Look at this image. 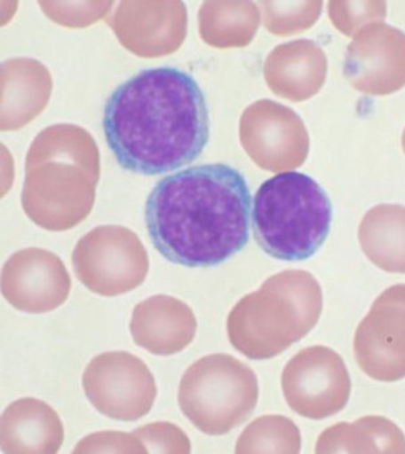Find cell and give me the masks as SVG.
<instances>
[{
	"instance_id": "obj_1",
	"label": "cell",
	"mask_w": 405,
	"mask_h": 454,
	"mask_svg": "<svg viewBox=\"0 0 405 454\" xmlns=\"http://www.w3.org/2000/svg\"><path fill=\"white\" fill-rule=\"evenodd\" d=\"M103 131L124 170L169 173L194 162L209 144L206 98L196 80L179 67L144 69L106 101Z\"/></svg>"
},
{
	"instance_id": "obj_2",
	"label": "cell",
	"mask_w": 405,
	"mask_h": 454,
	"mask_svg": "<svg viewBox=\"0 0 405 454\" xmlns=\"http://www.w3.org/2000/svg\"><path fill=\"white\" fill-rule=\"evenodd\" d=\"M251 196L226 163L192 166L163 177L147 197L145 220L155 250L172 263L214 267L245 248Z\"/></svg>"
},
{
	"instance_id": "obj_3",
	"label": "cell",
	"mask_w": 405,
	"mask_h": 454,
	"mask_svg": "<svg viewBox=\"0 0 405 454\" xmlns=\"http://www.w3.org/2000/svg\"><path fill=\"white\" fill-rule=\"evenodd\" d=\"M322 310L323 293L316 278L285 270L234 306L226 325L228 341L249 359H274L315 328Z\"/></svg>"
},
{
	"instance_id": "obj_4",
	"label": "cell",
	"mask_w": 405,
	"mask_h": 454,
	"mask_svg": "<svg viewBox=\"0 0 405 454\" xmlns=\"http://www.w3.org/2000/svg\"><path fill=\"white\" fill-rule=\"evenodd\" d=\"M251 220L254 239L270 258L307 261L329 236L331 201L307 174L285 171L259 186Z\"/></svg>"
},
{
	"instance_id": "obj_5",
	"label": "cell",
	"mask_w": 405,
	"mask_h": 454,
	"mask_svg": "<svg viewBox=\"0 0 405 454\" xmlns=\"http://www.w3.org/2000/svg\"><path fill=\"white\" fill-rule=\"evenodd\" d=\"M258 395V379L248 364L231 355L214 354L184 372L179 406L197 430L217 437L242 425Z\"/></svg>"
},
{
	"instance_id": "obj_6",
	"label": "cell",
	"mask_w": 405,
	"mask_h": 454,
	"mask_svg": "<svg viewBox=\"0 0 405 454\" xmlns=\"http://www.w3.org/2000/svg\"><path fill=\"white\" fill-rule=\"evenodd\" d=\"M75 274L90 292L118 297L141 286L149 255L137 233L122 225H100L85 233L72 254Z\"/></svg>"
},
{
	"instance_id": "obj_7",
	"label": "cell",
	"mask_w": 405,
	"mask_h": 454,
	"mask_svg": "<svg viewBox=\"0 0 405 454\" xmlns=\"http://www.w3.org/2000/svg\"><path fill=\"white\" fill-rule=\"evenodd\" d=\"M96 185L90 174L75 163H38L26 168L20 196L23 212L43 230H72L92 212Z\"/></svg>"
},
{
	"instance_id": "obj_8",
	"label": "cell",
	"mask_w": 405,
	"mask_h": 454,
	"mask_svg": "<svg viewBox=\"0 0 405 454\" xmlns=\"http://www.w3.org/2000/svg\"><path fill=\"white\" fill-rule=\"evenodd\" d=\"M282 388L290 410L321 421L342 411L352 395V379L341 355L324 345L301 349L285 365Z\"/></svg>"
},
{
	"instance_id": "obj_9",
	"label": "cell",
	"mask_w": 405,
	"mask_h": 454,
	"mask_svg": "<svg viewBox=\"0 0 405 454\" xmlns=\"http://www.w3.org/2000/svg\"><path fill=\"white\" fill-rule=\"evenodd\" d=\"M82 381L96 411L115 421H139L149 414L157 398L155 376L130 352H105L93 357Z\"/></svg>"
},
{
	"instance_id": "obj_10",
	"label": "cell",
	"mask_w": 405,
	"mask_h": 454,
	"mask_svg": "<svg viewBox=\"0 0 405 454\" xmlns=\"http://www.w3.org/2000/svg\"><path fill=\"white\" fill-rule=\"evenodd\" d=\"M240 141L250 160L272 173L301 168L310 153V135L300 116L267 98L243 111Z\"/></svg>"
},
{
	"instance_id": "obj_11",
	"label": "cell",
	"mask_w": 405,
	"mask_h": 454,
	"mask_svg": "<svg viewBox=\"0 0 405 454\" xmlns=\"http://www.w3.org/2000/svg\"><path fill=\"white\" fill-rule=\"evenodd\" d=\"M358 367L373 380L405 378V285L381 293L354 334Z\"/></svg>"
},
{
	"instance_id": "obj_12",
	"label": "cell",
	"mask_w": 405,
	"mask_h": 454,
	"mask_svg": "<svg viewBox=\"0 0 405 454\" xmlns=\"http://www.w3.org/2000/svg\"><path fill=\"white\" fill-rule=\"evenodd\" d=\"M344 74L366 95H392L404 88L405 33L384 22L363 27L347 46Z\"/></svg>"
},
{
	"instance_id": "obj_13",
	"label": "cell",
	"mask_w": 405,
	"mask_h": 454,
	"mask_svg": "<svg viewBox=\"0 0 405 454\" xmlns=\"http://www.w3.org/2000/svg\"><path fill=\"white\" fill-rule=\"evenodd\" d=\"M121 45L142 59L175 53L188 31L183 2H121L108 20Z\"/></svg>"
},
{
	"instance_id": "obj_14",
	"label": "cell",
	"mask_w": 405,
	"mask_h": 454,
	"mask_svg": "<svg viewBox=\"0 0 405 454\" xmlns=\"http://www.w3.org/2000/svg\"><path fill=\"white\" fill-rule=\"evenodd\" d=\"M71 287V275L64 262L43 248L12 254L2 271V294L23 313L56 310L69 297Z\"/></svg>"
},
{
	"instance_id": "obj_15",
	"label": "cell",
	"mask_w": 405,
	"mask_h": 454,
	"mask_svg": "<svg viewBox=\"0 0 405 454\" xmlns=\"http://www.w3.org/2000/svg\"><path fill=\"white\" fill-rule=\"evenodd\" d=\"M197 320L184 301L153 295L135 306L130 321L132 341L155 356H172L194 341Z\"/></svg>"
},
{
	"instance_id": "obj_16",
	"label": "cell",
	"mask_w": 405,
	"mask_h": 454,
	"mask_svg": "<svg viewBox=\"0 0 405 454\" xmlns=\"http://www.w3.org/2000/svg\"><path fill=\"white\" fill-rule=\"evenodd\" d=\"M327 57L311 40L282 43L270 51L264 64L267 87L274 95L293 103L315 96L326 82Z\"/></svg>"
},
{
	"instance_id": "obj_17",
	"label": "cell",
	"mask_w": 405,
	"mask_h": 454,
	"mask_svg": "<svg viewBox=\"0 0 405 454\" xmlns=\"http://www.w3.org/2000/svg\"><path fill=\"white\" fill-rule=\"evenodd\" d=\"M53 80L38 59L20 57L2 64L0 129L17 131L37 118L51 100Z\"/></svg>"
},
{
	"instance_id": "obj_18",
	"label": "cell",
	"mask_w": 405,
	"mask_h": 454,
	"mask_svg": "<svg viewBox=\"0 0 405 454\" xmlns=\"http://www.w3.org/2000/svg\"><path fill=\"white\" fill-rule=\"evenodd\" d=\"M0 443L6 454H54L64 443V425L45 402L18 399L2 414Z\"/></svg>"
},
{
	"instance_id": "obj_19",
	"label": "cell",
	"mask_w": 405,
	"mask_h": 454,
	"mask_svg": "<svg viewBox=\"0 0 405 454\" xmlns=\"http://www.w3.org/2000/svg\"><path fill=\"white\" fill-rule=\"evenodd\" d=\"M358 240L366 258L383 271L405 274V207L381 204L362 217Z\"/></svg>"
},
{
	"instance_id": "obj_20",
	"label": "cell",
	"mask_w": 405,
	"mask_h": 454,
	"mask_svg": "<svg viewBox=\"0 0 405 454\" xmlns=\"http://www.w3.org/2000/svg\"><path fill=\"white\" fill-rule=\"evenodd\" d=\"M315 451L326 453H405V435L388 418L366 415L353 424L342 422L324 430Z\"/></svg>"
},
{
	"instance_id": "obj_21",
	"label": "cell",
	"mask_w": 405,
	"mask_h": 454,
	"mask_svg": "<svg viewBox=\"0 0 405 454\" xmlns=\"http://www.w3.org/2000/svg\"><path fill=\"white\" fill-rule=\"evenodd\" d=\"M259 23L261 10L253 2H204L199 10L200 37L212 48H246Z\"/></svg>"
},
{
	"instance_id": "obj_22",
	"label": "cell",
	"mask_w": 405,
	"mask_h": 454,
	"mask_svg": "<svg viewBox=\"0 0 405 454\" xmlns=\"http://www.w3.org/2000/svg\"><path fill=\"white\" fill-rule=\"evenodd\" d=\"M49 160L75 163L84 168L96 183L100 180L98 145L92 135L82 127L54 124L34 137L26 155V168Z\"/></svg>"
},
{
	"instance_id": "obj_23",
	"label": "cell",
	"mask_w": 405,
	"mask_h": 454,
	"mask_svg": "<svg viewBox=\"0 0 405 454\" xmlns=\"http://www.w3.org/2000/svg\"><path fill=\"white\" fill-rule=\"evenodd\" d=\"M300 429L284 415H262L236 441L235 453H300Z\"/></svg>"
},
{
	"instance_id": "obj_24",
	"label": "cell",
	"mask_w": 405,
	"mask_h": 454,
	"mask_svg": "<svg viewBox=\"0 0 405 454\" xmlns=\"http://www.w3.org/2000/svg\"><path fill=\"white\" fill-rule=\"evenodd\" d=\"M258 6L266 30L279 37H290L315 25L323 2H259Z\"/></svg>"
},
{
	"instance_id": "obj_25",
	"label": "cell",
	"mask_w": 405,
	"mask_h": 454,
	"mask_svg": "<svg viewBox=\"0 0 405 454\" xmlns=\"http://www.w3.org/2000/svg\"><path fill=\"white\" fill-rule=\"evenodd\" d=\"M385 2H330L329 17L335 28L346 37H354L366 26L386 18Z\"/></svg>"
},
{
	"instance_id": "obj_26",
	"label": "cell",
	"mask_w": 405,
	"mask_h": 454,
	"mask_svg": "<svg viewBox=\"0 0 405 454\" xmlns=\"http://www.w3.org/2000/svg\"><path fill=\"white\" fill-rule=\"evenodd\" d=\"M44 14L57 25L83 28L103 20L114 7L113 2H40Z\"/></svg>"
},
{
	"instance_id": "obj_27",
	"label": "cell",
	"mask_w": 405,
	"mask_h": 454,
	"mask_svg": "<svg viewBox=\"0 0 405 454\" xmlns=\"http://www.w3.org/2000/svg\"><path fill=\"white\" fill-rule=\"evenodd\" d=\"M147 453L188 454L191 441L183 429L171 422H153L135 429Z\"/></svg>"
},
{
	"instance_id": "obj_28",
	"label": "cell",
	"mask_w": 405,
	"mask_h": 454,
	"mask_svg": "<svg viewBox=\"0 0 405 454\" xmlns=\"http://www.w3.org/2000/svg\"><path fill=\"white\" fill-rule=\"evenodd\" d=\"M74 453H147L134 433L98 432L79 441Z\"/></svg>"
},
{
	"instance_id": "obj_29",
	"label": "cell",
	"mask_w": 405,
	"mask_h": 454,
	"mask_svg": "<svg viewBox=\"0 0 405 454\" xmlns=\"http://www.w3.org/2000/svg\"><path fill=\"white\" fill-rule=\"evenodd\" d=\"M401 146H402V150H404V154H405V129H404V132H402Z\"/></svg>"
}]
</instances>
